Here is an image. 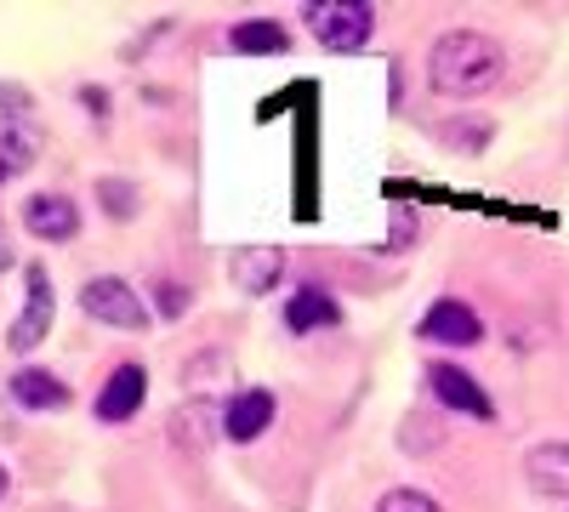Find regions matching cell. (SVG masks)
Segmentation results:
<instances>
[{"label": "cell", "instance_id": "6da1fadb", "mask_svg": "<svg viewBox=\"0 0 569 512\" xmlns=\"http://www.w3.org/2000/svg\"><path fill=\"white\" fill-rule=\"evenodd\" d=\"M507 74V52L501 40L485 29H445L427 52V91L450 103H479L501 86Z\"/></svg>", "mask_w": 569, "mask_h": 512}, {"label": "cell", "instance_id": "7a4b0ae2", "mask_svg": "<svg viewBox=\"0 0 569 512\" xmlns=\"http://www.w3.org/2000/svg\"><path fill=\"white\" fill-rule=\"evenodd\" d=\"M302 29H308V40H319V52L353 58L376 40V7L370 0H308Z\"/></svg>", "mask_w": 569, "mask_h": 512}, {"label": "cell", "instance_id": "3957f363", "mask_svg": "<svg viewBox=\"0 0 569 512\" xmlns=\"http://www.w3.org/2000/svg\"><path fill=\"white\" fill-rule=\"evenodd\" d=\"M80 313H91L98 324H109V331H126V337H142V331L154 324L142 291L131 285V279H120V273H91L86 285H80Z\"/></svg>", "mask_w": 569, "mask_h": 512}, {"label": "cell", "instance_id": "277c9868", "mask_svg": "<svg viewBox=\"0 0 569 512\" xmlns=\"http://www.w3.org/2000/svg\"><path fill=\"white\" fill-rule=\"evenodd\" d=\"M52 319H58V291H52V268L46 262H23V308L7 324V348L18 359H29L46 337H52Z\"/></svg>", "mask_w": 569, "mask_h": 512}, {"label": "cell", "instance_id": "5b68a950", "mask_svg": "<svg viewBox=\"0 0 569 512\" xmlns=\"http://www.w3.org/2000/svg\"><path fill=\"white\" fill-rule=\"evenodd\" d=\"M427 393H433V404L445 410V415H472V422H496V399H490V388L472 377V370H461L456 359H433L427 364Z\"/></svg>", "mask_w": 569, "mask_h": 512}, {"label": "cell", "instance_id": "8992f818", "mask_svg": "<svg viewBox=\"0 0 569 512\" xmlns=\"http://www.w3.org/2000/svg\"><path fill=\"white\" fill-rule=\"evenodd\" d=\"M416 337L433 342V348H479L490 337V324L467 297H433L416 319Z\"/></svg>", "mask_w": 569, "mask_h": 512}, {"label": "cell", "instance_id": "52a82bcc", "mask_svg": "<svg viewBox=\"0 0 569 512\" xmlns=\"http://www.w3.org/2000/svg\"><path fill=\"white\" fill-rule=\"evenodd\" d=\"M142 404H149V370H142L137 359H120L103 377L98 399H91V415H98L103 428H126V422L142 415Z\"/></svg>", "mask_w": 569, "mask_h": 512}, {"label": "cell", "instance_id": "ba28073f", "mask_svg": "<svg viewBox=\"0 0 569 512\" xmlns=\"http://www.w3.org/2000/svg\"><path fill=\"white\" fill-rule=\"evenodd\" d=\"M273 415H279V393H273V388H262V382L233 388V393L222 399V439L240 444V450H251V444L273 428Z\"/></svg>", "mask_w": 569, "mask_h": 512}, {"label": "cell", "instance_id": "9c48e42d", "mask_svg": "<svg viewBox=\"0 0 569 512\" xmlns=\"http://www.w3.org/2000/svg\"><path fill=\"white\" fill-rule=\"evenodd\" d=\"M23 234L40 245H74L80 240V205L63 189H34L23 200Z\"/></svg>", "mask_w": 569, "mask_h": 512}, {"label": "cell", "instance_id": "30bf717a", "mask_svg": "<svg viewBox=\"0 0 569 512\" xmlns=\"http://www.w3.org/2000/svg\"><path fill=\"white\" fill-rule=\"evenodd\" d=\"M166 439L188 455H211L222 444V404L217 399H182L171 415H166Z\"/></svg>", "mask_w": 569, "mask_h": 512}, {"label": "cell", "instance_id": "8fae6325", "mask_svg": "<svg viewBox=\"0 0 569 512\" xmlns=\"http://www.w3.org/2000/svg\"><path fill=\"white\" fill-rule=\"evenodd\" d=\"M284 273H291V257L279 245H233L228 251V279L246 297H273L284 285Z\"/></svg>", "mask_w": 569, "mask_h": 512}, {"label": "cell", "instance_id": "7c38bea8", "mask_svg": "<svg viewBox=\"0 0 569 512\" xmlns=\"http://www.w3.org/2000/svg\"><path fill=\"white\" fill-rule=\"evenodd\" d=\"M342 302L330 297L325 285H297L291 297H284V308H279V324L291 337H319V331H342Z\"/></svg>", "mask_w": 569, "mask_h": 512}, {"label": "cell", "instance_id": "4fadbf2b", "mask_svg": "<svg viewBox=\"0 0 569 512\" xmlns=\"http://www.w3.org/2000/svg\"><path fill=\"white\" fill-rule=\"evenodd\" d=\"M7 393H12V404L29 410V415H58V410L74 404L69 382L58 377V370H46V364H18L12 377H7Z\"/></svg>", "mask_w": 569, "mask_h": 512}, {"label": "cell", "instance_id": "5bb4252c", "mask_svg": "<svg viewBox=\"0 0 569 512\" xmlns=\"http://www.w3.org/2000/svg\"><path fill=\"white\" fill-rule=\"evenodd\" d=\"M525 484L541 501H569V444L563 439H547L525 455Z\"/></svg>", "mask_w": 569, "mask_h": 512}, {"label": "cell", "instance_id": "9a60e30c", "mask_svg": "<svg viewBox=\"0 0 569 512\" xmlns=\"http://www.w3.org/2000/svg\"><path fill=\"white\" fill-rule=\"evenodd\" d=\"M228 52L233 58H284L291 52V29L273 18H246L228 29Z\"/></svg>", "mask_w": 569, "mask_h": 512}, {"label": "cell", "instance_id": "2e32d148", "mask_svg": "<svg viewBox=\"0 0 569 512\" xmlns=\"http://www.w3.org/2000/svg\"><path fill=\"white\" fill-rule=\"evenodd\" d=\"M40 126L29 120V114H0V171L7 177H18V171H29L34 160H40Z\"/></svg>", "mask_w": 569, "mask_h": 512}, {"label": "cell", "instance_id": "e0dca14e", "mask_svg": "<svg viewBox=\"0 0 569 512\" xmlns=\"http://www.w3.org/2000/svg\"><path fill=\"white\" fill-rule=\"evenodd\" d=\"M445 439H450V428H445V410H439V404H433V410H416L410 422L399 428L405 455H439V450H445Z\"/></svg>", "mask_w": 569, "mask_h": 512}, {"label": "cell", "instance_id": "ac0fdd59", "mask_svg": "<svg viewBox=\"0 0 569 512\" xmlns=\"http://www.w3.org/2000/svg\"><path fill=\"white\" fill-rule=\"evenodd\" d=\"M98 211L109 217V222H137V211H142V189L131 177H98Z\"/></svg>", "mask_w": 569, "mask_h": 512}, {"label": "cell", "instance_id": "d6986e66", "mask_svg": "<svg viewBox=\"0 0 569 512\" xmlns=\"http://www.w3.org/2000/svg\"><path fill=\"white\" fill-rule=\"evenodd\" d=\"M188 302H194V291H188L182 279L154 273V285H149V313H160V319L171 324V319H182V313H188Z\"/></svg>", "mask_w": 569, "mask_h": 512}, {"label": "cell", "instance_id": "ffe728a7", "mask_svg": "<svg viewBox=\"0 0 569 512\" xmlns=\"http://www.w3.org/2000/svg\"><path fill=\"white\" fill-rule=\"evenodd\" d=\"M370 512H445V506H439V495L399 484V490H388V495H376V506H370Z\"/></svg>", "mask_w": 569, "mask_h": 512}, {"label": "cell", "instance_id": "44dd1931", "mask_svg": "<svg viewBox=\"0 0 569 512\" xmlns=\"http://www.w3.org/2000/svg\"><path fill=\"white\" fill-rule=\"evenodd\" d=\"M80 98H86V109H91V114H103V109H109V103H103V91H98V86H86V91H80Z\"/></svg>", "mask_w": 569, "mask_h": 512}, {"label": "cell", "instance_id": "7402d4cb", "mask_svg": "<svg viewBox=\"0 0 569 512\" xmlns=\"http://www.w3.org/2000/svg\"><path fill=\"white\" fill-rule=\"evenodd\" d=\"M7 268H18V257H12V245H7V240H0V273H7Z\"/></svg>", "mask_w": 569, "mask_h": 512}, {"label": "cell", "instance_id": "603a6c76", "mask_svg": "<svg viewBox=\"0 0 569 512\" xmlns=\"http://www.w3.org/2000/svg\"><path fill=\"white\" fill-rule=\"evenodd\" d=\"M7 495H12V473H7V468H0V501H7Z\"/></svg>", "mask_w": 569, "mask_h": 512}]
</instances>
